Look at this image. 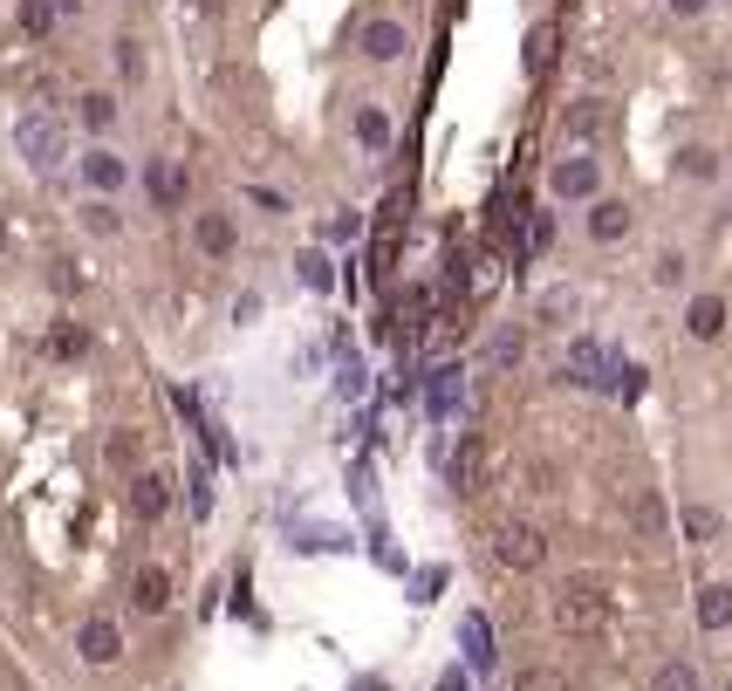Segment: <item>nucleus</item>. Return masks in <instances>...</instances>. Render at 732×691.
I'll return each instance as SVG.
<instances>
[{
  "label": "nucleus",
  "instance_id": "4",
  "mask_svg": "<svg viewBox=\"0 0 732 691\" xmlns=\"http://www.w3.org/2000/svg\"><path fill=\"white\" fill-rule=\"evenodd\" d=\"M610 377H623L616 356H610V343H596V336H575V343H568V383H583V391H602Z\"/></svg>",
  "mask_w": 732,
  "mask_h": 691
},
{
  "label": "nucleus",
  "instance_id": "27",
  "mask_svg": "<svg viewBox=\"0 0 732 691\" xmlns=\"http://www.w3.org/2000/svg\"><path fill=\"white\" fill-rule=\"evenodd\" d=\"M568 138H575V144L602 138V110H596V104H575V110H568Z\"/></svg>",
  "mask_w": 732,
  "mask_h": 691
},
{
  "label": "nucleus",
  "instance_id": "5",
  "mask_svg": "<svg viewBox=\"0 0 732 691\" xmlns=\"http://www.w3.org/2000/svg\"><path fill=\"white\" fill-rule=\"evenodd\" d=\"M548 192L554 199H589V206H596V158H589V151H583V158H562L548 171Z\"/></svg>",
  "mask_w": 732,
  "mask_h": 691
},
{
  "label": "nucleus",
  "instance_id": "28",
  "mask_svg": "<svg viewBox=\"0 0 732 691\" xmlns=\"http://www.w3.org/2000/svg\"><path fill=\"white\" fill-rule=\"evenodd\" d=\"M83 226H89V234H117V206H110V199H96V206H83Z\"/></svg>",
  "mask_w": 732,
  "mask_h": 691
},
{
  "label": "nucleus",
  "instance_id": "11",
  "mask_svg": "<svg viewBox=\"0 0 732 691\" xmlns=\"http://www.w3.org/2000/svg\"><path fill=\"white\" fill-rule=\"evenodd\" d=\"M165 507H171V479L165 473H137L131 479V514L137 521H165Z\"/></svg>",
  "mask_w": 732,
  "mask_h": 691
},
{
  "label": "nucleus",
  "instance_id": "20",
  "mask_svg": "<svg viewBox=\"0 0 732 691\" xmlns=\"http://www.w3.org/2000/svg\"><path fill=\"white\" fill-rule=\"evenodd\" d=\"M83 178H89L96 192H117V186H123V158H110V151H89V158H83Z\"/></svg>",
  "mask_w": 732,
  "mask_h": 691
},
{
  "label": "nucleus",
  "instance_id": "14",
  "mask_svg": "<svg viewBox=\"0 0 732 691\" xmlns=\"http://www.w3.org/2000/svg\"><path fill=\"white\" fill-rule=\"evenodd\" d=\"M685 329H692L698 343H719V336H725V301H719V295H698L692 309H685Z\"/></svg>",
  "mask_w": 732,
  "mask_h": 691
},
{
  "label": "nucleus",
  "instance_id": "19",
  "mask_svg": "<svg viewBox=\"0 0 732 691\" xmlns=\"http://www.w3.org/2000/svg\"><path fill=\"white\" fill-rule=\"evenodd\" d=\"M520 349H527L520 329H493V343H487V370H493V377H500V370H514V364H520Z\"/></svg>",
  "mask_w": 732,
  "mask_h": 691
},
{
  "label": "nucleus",
  "instance_id": "26",
  "mask_svg": "<svg viewBox=\"0 0 732 691\" xmlns=\"http://www.w3.org/2000/svg\"><path fill=\"white\" fill-rule=\"evenodd\" d=\"M554 41H562L554 28H535V35H527V69H535V75H548V69H554Z\"/></svg>",
  "mask_w": 732,
  "mask_h": 691
},
{
  "label": "nucleus",
  "instance_id": "46",
  "mask_svg": "<svg viewBox=\"0 0 732 691\" xmlns=\"http://www.w3.org/2000/svg\"><path fill=\"white\" fill-rule=\"evenodd\" d=\"M725 691H732V684H725Z\"/></svg>",
  "mask_w": 732,
  "mask_h": 691
},
{
  "label": "nucleus",
  "instance_id": "38",
  "mask_svg": "<svg viewBox=\"0 0 732 691\" xmlns=\"http://www.w3.org/2000/svg\"><path fill=\"white\" fill-rule=\"evenodd\" d=\"M658 281H664V288H677V281H685V253H664V261H658Z\"/></svg>",
  "mask_w": 732,
  "mask_h": 691
},
{
  "label": "nucleus",
  "instance_id": "22",
  "mask_svg": "<svg viewBox=\"0 0 732 691\" xmlns=\"http://www.w3.org/2000/svg\"><path fill=\"white\" fill-rule=\"evenodd\" d=\"M677 527H685V541H712V534H719V514H712L705 500H692L685 514H677Z\"/></svg>",
  "mask_w": 732,
  "mask_h": 691
},
{
  "label": "nucleus",
  "instance_id": "1",
  "mask_svg": "<svg viewBox=\"0 0 732 691\" xmlns=\"http://www.w3.org/2000/svg\"><path fill=\"white\" fill-rule=\"evenodd\" d=\"M554 623H562L568 636H589L602 623V588L589 575H568L562 588H554Z\"/></svg>",
  "mask_w": 732,
  "mask_h": 691
},
{
  "label": "nucleus",
  "instance_id": "24",
  "mask_svg": "<svg viewBox=\"0 0 732 691\" xmlns=\"http://www.w3.org/2000/svg\"><path fill=\"white\" fill-rule=\"evenodd\" d=\"M650 691H698V671H692L685 657H677V664H658V671H650Z\"/></svg>",
  "mask_w": 732,
  "mask_h": 691
},
{
  "label": "nucleus",
  "instance_id": "33",
  "mask_svg": "<svg viewBox=\"0 0 732 691\" xmlns=\"http://www.w3.org/2000/svg\"><path fill=\"white\" fill-rule=\"evenodd\" d=\"M527 247H535V253H548V247H554V219H548V213L527 219Z\"/></svg>",
  "mask_w": 732,
  "mask_h": 691
},
{
  "label": "nucleus",
  "instance_id": "40",
  "mask_svg": "<svg viewBox=\"0 0 732 691\" xmlns=\"http://www.w3.org/2000/svg\"><path fill=\"white\" fill-rule=\"evenodd\" d=\"M671 14H705V0H671Z\"/></svg>",
  "mask_w": 732,
  "mask_h": 691
},
{
  "label": "nucleus",
  "instance_id": "44",
  "mask_svg": "<svg viewBox=\"0 0 732 691\" xmlns=\"http://www.w3.org/2000/svg\"><path fill=\"white\" fill-rule=\"evenodd\" d=\"M0 247H8V226H0Z\"/></svg>",
  "mask_w": 732,
  "mask_h": 691
},
{
  "label": "nucleus",
  "instance_id": "36",
  "mask_svg": "<svg viewBox=\"0 0 732 691\" xmlns=\"http://www.w3.org/2000/svg\"><path fill=\"white\" fill-rule=\"evenodd\" d=\"M117 69H123V75H137V69H144V56H137V41H131V35L117 41Z\"/></svg>",
  "mask_w": 732,
  "mask_h": 691
},
{
  "label": "nucleus",
  "instance_id": "42",
  "mask_svg": "<svg viewBox=\"0 0 732 691\" xmlns=\"http://www.w3.org/2000/svg\"><path fill=\"white\" fill-rule=\"evenodd\" d=\"M56 14H83V0H56Z\"/></svg>",
  "mask_w": 732,
  "mask_h": 691
},
{
  "label": "nucleus",
  "instance_id": "43",
  "mask_svg": "<svg viewBox=\"0 0 732 691\" xmlns=\"http://www.w3.org/2000/svg\"><path fill=\"white\" fill-rule=\"evenodd\" d=\"M357 691H391V684H384V678H363V684H357Z\"/></svg>",
  "mask_w": 732,
  "mask_h": 691
},
{
  "label": "nucleus",
  "instance_id": "2",
  "mask_svg": "<svg viewBox=\"0 0 732 691\" xmlns=\"http://www.w3.org/2000/svg\"><path fill=\"white\" fill-rule=\"evenodd\" d=\"M487 541H493V555L507 561V569H520V575L548 561V534H541L535 521H493V534H487Z\"/></svg>",
  "mask_w": 732,
  "mask_h": 691
},
{
  "label": "nucleus",
  "instance_id": "18",
  "mask_svg": "<svg viewBox=\"0 0 732 691\" xmlns=\"http://www.w3.org/2000/svg\"><path fill=\"white\" fill-rule=\"evenodd\" d=\"M295 274H301V288H315V295H329V288H336V261H329L322 247H309V253H301V261H295Z\"/></svg>",
  "mask_w": 732,
  "mask_h": 691
},
{
  "label": "nucleus",
  "instance_id": "16",
  "mask_svg": "<svg viewBox=\"0 0 732 691\" xmlns=\"http://www.w3.org/2000/svg\"><path fill=\"white\" fill-rule=\"evenodd\" d=\"M144 186H151V199H158V206H179V199H185V171L171 165V158H151Z\"/></svg>",
  "mask_w": 732,
  "mask_h": 691
},
{
  "label": "nucleus",
  "instance_id": "3",
  "mask_svg": "<svg viewBox=\"0 0 732 691\" xmlns=\"http://www.w3.org/2000/svg\"><path fill=\"white\" fill-rule=\"evenodd\" d=\"M14 144H21V158H28L35 171H48V165H62V151H69V138H62V123L48 117V110H28L14 123Z\"/></svg>",
  "mask_w": 732,
  "mask_h": 691
},
{
  "label": "nucleus",
  "instance_id": "25",
  "mask_svg": "<svg viewBox=\"0 0 732 691\" xmlns=\"http://www.w3.org/2000/svg\"><path fill=\"white\" fill-rule=\"evenodd\" d=\"M75 117H83V123H89V131H110V123H117V104H110V96H104V90H89V96H83V104H75Z\"/></svg>",
  "mask_w": 732,
  "mask_h": 691
},
{
  "label": "nucleus",
  "instance_id": "9",
  "mask_svg": "<svg viewBox=\"0 0 732 691\" xmlns=\"http://www.w3.org/2000/svg\"><path fill=\"white\" fill-rule=\"evenodd\" d=\"M131 609H137V617H165V609H171V575L165 569H137L131 575Z\"/></svg>",
  "mask_w": 732,
  "mask_h": 691
},
{
  "label": "nucleus",
  "instance_id": "23",
  "mask_svg": "<svg viewBox=\"0 0 732 691\" xmlns=\"http://www.w3.org/2000/svg\"><path fill=\"white\" fill-rule=\"evenodd\" d=\"M56 21H62V14H56V0H21V35H35V41H41L48 28H56Z\"/></svg>",
  "mask_w": 732,
  "mask_h": 691
},
{
  "label": "nucleus",
  "instance_id": "29",
  "mask_svg": "<svg viewBox=\"0 0 732 691\" xmlns=\"http://www.w3.org/2000/svg\"><path fill=\"white\" fill-rule=\"evenodd\" d=\"M137 452H144L137 431H117V439H110V458H117V466H137Z\"/></svg>",
  "mask_w": 732,
  "mask_h": 691
},
{
  "label": "nucleus",
  "instance_id": "10",
  "mask_svg": "<svg viewBox=\"0 0 732 691\" xmlns=\"http://www.w3.org/2000/svg\"><path fill=\"white\" fill-rule=\"evenodd\" d=\"M629 527H637V541H664V527H671V507L658 500V486H644V493L629 500Z\"/></svg>",
  "mask_w": 732,
  "mask_h": 691
},
{
  "label": "nucleus",
  "instance_id": "35",
  "mask_svg": "<svg viewBox=\"0 0 732 691\" xmlns=\"http://www.w3.org/2000/svg\"><path fill=\"white\" fill-rule=\"evenodd\" d=\"M514 691H562V678H554V671H520Z\"/></svg>",
  "mask_w": 732,
  "mask_h": 691
},
{
  "label": "nucleus",
  "instance_id": "15",
  "mask_svg": "<svg viewBox=\"0 0 732 691\" xmlns=\"http://www.w3.org/2000/svg\"><path fill=\"white\" fill-rule=\"evenodd\" d=\"M629 234V206L623 199H596L589 206V240H623Z\"/></svg>",
  "mask_w": 732,
  "mask_h": 691
},
{
  "label": "nucleus",
  "instance_id": "17",
  "mask_svg": "<svg viewBox=\"0 0 732 691\" xmlns=\"http://www.w3.org/2000/svg\"><path fill=\"white\" fill-rule=\"evenodd\" d=\"M732 623V588L712 582V588H698V630H725Z\"/></svg>",
  "mask_w": 732,
  "mask_h": 691
},
{
  "label": "nucleus",
  "instance_id": "21",
  "mask_svg": "<svg viewBox=\"0 0 732 691\" xmlns=\"http://www.w3.org/2000/svg\"><path fill=\"white\" fill-rule=\"evenodd\" d=\"M391 138H397V131H391L384 110H357V144H363V151H391Z\"/></svg>",
  "mask_w": 732,
  "mask_h": 691
},
{
  "label": "nucleus",
  "instance_id": "39",
  "mask_svg": "<svg viewBox=\"0 0 732 691\" xmlns=\"http://www.w3.org/2000/svg\"><path fill=\"white\" fill-rule=\"evenodd\" d=\"M575 309V295L568 288H554V295H541V315H568Z\"/></svg>",
  "mask_w": 732,
  "mask_h": 691
},
{
  "label": "nucleus",
  "instance_id": "37",
  "mask_svg": "<svg viewBox=\"0 0 732 691\" xmlns=\"http://www.w3.org/2000/svg\"><path fill=\"white\" fill-rule=\"evenodd\" d=\"M247 199H254V206H261V213H288V199H281V192H274V186H254V192H247Z\"/></svg>",
  "mask_w": 732,
  "mask_h": 691
},
{
  "label": "nucleus",
  "instance_id": "30",
  "mask_svg": "<svg viewBox=\"0 0 732 691\" xmlns=\"http://www.w3.org/2000/svg\"><path fill=\"white\" fill-rule=\"evenodd\" d=\"M677 171H685V178H712L719 158H712V151H685V158H677Z\"/></svg>",
  "mask_w": 732,
  "mask_h": 691
},
{
  "label": "nucleus",
  "instance_id": "45",
  "mask_svg": "<svg viewBox=\"0 0 732 691\" xmlns=\"http://www.w3.org/2000/svg\"><path fill=\"white\" fill-rule=\"evenodd\" d=\"M0 691H21V684H0Z\"/></svg>",
  "mask_w": 732,
  "mask_h": 691
},
{
  "label": "nucleus",
  "instance_id": "32",
  "mask_svg": "<svg viewBox=\"0 0 732 691\" xmlns=\"http://www.w3.org/2000/svg\"><path fill=\"white\" fill-rule=\"evenodd\" d=\"M439 588H445V569H418V575H411V596H418V603H432Z\"/></svg>",
  "mask_w": 732,
  "mask_h": 691
},
{
  "label": "nucleus",
  "instance_id": "13",
  "mask_svg": "<svg viewBox=\"0 0 732 691\" xmlns=\"http://www.w3.org/2000/svg\"><path fill=\"white\" fill-rule=\"evenodd\" d=\"M404 48H411L404 21H370V28H363V56H370V62H397Z\"/></svg>",
  "mask_w": 732,
  "mask_h": 691
},
{
  "label": "nucleus",
  "instance_id": "6",
  "mask_svg": "<svg viewBox=\"0 0 732 691\" xmlns=\"http://www.w3.org/2000/svg\"><path fill=\"white\" fill-rule=\"evenodd\" d=\"M75 651H83V664H117L123 657V630L110 617H89L83 630H75Z\"/></svg>",
  "mask_w": 732,
  "mask_h": 691
},
{
  "label": "nucleus",
  "instance_id": "12",
  "mask_svg": "<svg viewBox=\"0 0 732 691\" xmlns=\"http://www.w3.org/2000/svg\"><path fill=\"white\" fill-rule=\"evenodd\" d=\"M459 651H466V664H472V671H493V664H500L493 623H487V617H466V623H459Z\"/></svg>",
  "mask_w": 732,
  "mask_h": 691
},
{
  "label": "nucleus",
  "instance_id": "7",
  "mask_svg": "<svg viewBox=\"0 0 732 691\" xmlns=\"http://www.w3.org/2000/svg\"><path fill=\"white\" fill-rule=\"evenodd\" d=\"M459 397H466V377L452 370V364H439L432 383H424V412H432V425H445L452 412H459Z\"/></svg>",
  "mask_w": 732,
  "mask_h": 691
},
{
  "label": "nucleus",
  "instance_id": "41",
  "mask_svg": "<svg viewBox=\"0 0 732 691\" xmlns=\"http://www.w3.org/2000/svg\"><path fill=\"white\" fill-rule=\"evenodd\" d=\"M439 691H466V678H459V671H445V678H439Z\"/></svg>",
  "mask_w": 732,
  "mask_h": 691
},
{
  "label": "nucleus",
  "instance_id": "31",
  "mask_svg": "<svg viewBox=\"0 0 732 691\" xmlns=\"http://www.w3.org/2000/svg\"><path fill=\"white\" fill-rule=\"evenodd\" d=\"M48 349H56L62 364H69V356H83V349H89V336H83V329H56V343H48Z\"/></svg>",
  "mask_w": 732,
  "mask_h": 691
},
{
  "label": "nucleus",
  "instance_id": "34",
  "mask_svg": "<svg viewBox=\"0 0 732 691\" xmlns=\"http://www.w3.org/2000/svg\"><path fill=\"white\" fill-rule=\"evenodd\" d=\"M192 507H199V514H213V473L206 466L192 473Z\"/></svg>",
  "mask_w": 732,
  "mask_h": 691
},
{
  "label": "nucleus",
  "instance_id": "8",
  "mask_svg": "<svg viewBox=\"0 0 732 691\" xmlns=\"http://www.w3.org/2000/svg\"><path fill=\"white\" fill-rule=\"evenodd\" d=\"M192 240H199V253H206V261H226V253L240 247V226L226 219V213H199V219H192Z\"/></svg>",
  "mask_w": 732,
  "mask_h": 691
}]
</instances>
